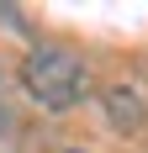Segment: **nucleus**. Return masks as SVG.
Wrapping results in <instances>:
<instances>
[{"instance_id":"f257e3e1","label":"nucleus","mask_w":148,"mask_h":153,"mask_svg":"<svg viewBox=\"0 0 148 153\" xmlns=\"http://www.w3.org/2000/svg\"><path fill=\"white\" fill-rule=\"evenodd\" d=\"M21 79H27L32 100H43L48 111H69L74 100L90 90L85 58L69 53V48H32L27 63H21Z\"/></svg>"},{"instance_id":"f03ea898","label":"nucleus","mask_w":148,"mask_h":153,"mask_svg":"<svg viewBox=\"0 0 148 153\" xmlns=\"http://www.w3.org/2000/svg\"><path fill=\"white\" fill-rule=\"evenodd\" d=\"M106 111H111V127H122V132L143 127V100L132 90H106Z\"/></svg>"}]
</instances>
